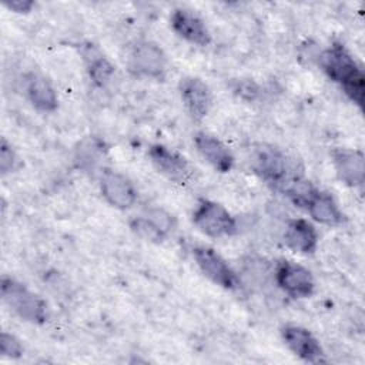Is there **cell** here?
<instances>
[{
    "mask_svg": "<svg viewBox=\"0 0 365 365\" xmlns=\"http://www.w3.org/2000/svg\"><path fill=\"white\" fill-rule=\"evenodd\" d=\"M285 245L298 254H314L318 247V232L305 218L289 220L284 232Z\"/></svg>",
    "mask_w": 365,
    "mask_h": 365,
    "instance_id": "obj_15",
    "label": "cell"
},
{
    "mask_svg": "<svg viewBox=\"0 0 365 365\" xmlns=\"http://www.w3.org/2000/svg\"><path fill=\"white\" fill-rule=\"evenodd\" d=\"M19 167H20L19 155L16 154L11 144L4 137H1V141H0V173H1V175L11 174Z\"/></svg>",
    "mask_w": 365,
    "mask_h": 365,
    "instance_id": "obj_22",
    "label": "cell"
},
{
    "mask_svg": "<svg viewBox=\"0 0 365 365\" xmlns=\"http://www.w3.org/2000/svg\"><path fill=\"white\" fill-rule=\"evenodd\" d=\"M248 158L254 173L275 190H284L285 185L298 175L292 171L285 153L272 144H252Z\"/></svg>",
    "mask_w": 365,
    "mask_h": 365,
    "instance_id": "obj_2",
    "label": "cell"
},
{
    "mask_svg": "<svg viewBox=\"0 0 365 365\" xmlns=\"http://www.w3.org/2000/svg\"><path fill=\"white\" fill-rule=\"evenodd\" d=\"M24 348L21 342L9 332H1L0 335V355L9 359H17L23 355Z\"/></svg>",
    "mask_w": 365,
    "mask_h": 365,
    "instance_id": "obj_24",
    "label": "cell"
},
{
    "mask_svg": "<svg viewBox=\"0 0 365 365\" xmlns=\"http://www.w3.org/2000/svg\"><path fill=\"white\" fill-rule=\"evenodd\" d=\"M171 27L177 36L195 46H208L211 43V33L204 20L188 9H175L170 17Z\"/></svg>",
    "mask_w": 365,
    "mask_h": 365,
    "instance_id": "obj_12",
    "label": "cell"
},
{
    "mask_svg": "<svg viewBox=\"0 0 365 365\" xmlns=\"http://www.w3.org/2000/svg\"><path fill=\"white\" fill-rule=\"evenodd\" d=\"M0 292L3 302L20 319L36 325H41L48 319L46 301L20 281L4 275L1 278Z\"/></svg>",
    "mask_w": 365,
    "mask_h": 365,
    "instance_id": "obj_3",
    "label": "cell"
},
{
    "mask_svg": "<svg viewBox=\"0 0 365 365\" xmlns=\"http://www.w3.org/2000/svg\"><path fill=\"white\" fill-rule=\"evenodd\" d=\"M281 336L288 349L304 362H325V352L314 334L301 325H285L281 328Z\"/></svg>",
    "mask_w": 365,
    "mask_h": 365,
    "instance_id": "obj_9",
    "label": "cell"
},
{
    "mask_svg": "<svg viewBox=\"0 0 365 365\" xmlns=\"http://www.w3.org/2000/svg\"><path fill=\"white\" fill-rule=\"evenodd\" d=\"M282 191L294 205H297L301 210H307L309 202L318 192V188L311 181L305 180L302 175H297L285 185Z\"/></svg>",
    "mask_w": 365,
    "mask_h": 365,
    "instance_id": "obj_20",
    "label": "cell"
},
{
    "mask_svg": "<svg viewBox=\"0 0 365 365\" xmlns=\"http://www.w3.org/2000/svg\"><path fill=\"white\" fill-rule=\"evenodd\" d=\"M332 163L338 178L349 187H362L365 181V158L362 151L352 148H335Z\"/></svg>",
    "mask_w": 365,
    "mask_h": 365,
    "instance_id": "obj_14",
    "label": "cell"
},
{
    "mask_svg": "<svg viewBox=\"0 0 365 365\" xmlns=\"http://www.w3.org/2000/svg\"><path fill=\"white\" fill-rule=\"evenodd\" d=\"M277 285L291 298H308L315 291V279L308 268L294 261H281L275 269Z\"/></svg>",
    "mask_w": 365,
    "mask_h": 365,
    "instance_id": "obj_8",
    "label": "cell"
},
{
    "mask_svg": "<svg viewBox=\"0 0 365 365\" xmlns=\"http://www.w3.org/2000/svg\"><path fill=\"white\" fill-rule=\"evenodd\" d=\"M145 215L168 237L175 228V218L161 207H151L145 211Z\"/></svg>",
    "mask_w": 365,
    "mask_h": 365,
    "instance_id": "obj_23",
    "label": "cell"
},
{
    "mask_svg": "<svg viewBox=\"0 0 365 365\" xmlns=\"http://www.w3.org/2000/svg\"><path fill=\"white\" fill-rule=\"evenodd\" d=\"M128 224H130L131 231L145 241L160 244L167 238V235L145 214L133 217Z\"/></svg>",
    "mask_w": 365,
    "mask_h": 365,
    "instance_id": "obj_21",
    "label": "cell"
},
{
    "mask_svg": "<svg viewBox=\"0 0 365 365\" xmlns=\"http://www.w3.org/2000/svg\"><path fill=\"white\" fill-rule=\"evenodd\" d=\"M178 91L182 104L195 121L202 120L210 113L212 106V93L200 77H182L178 83Z\"/></svg>",
    "mask_w": 365,
    "mask_h": 365,
    "instance_id": "obj_11",
    "label": "cell"
},
{
    "mask_svg": "<svg viewBox=\"0 0 365 365\" xmlns=\"http://www.w3.org/2000/svg\"><path fill=\"white\" fill-rule=\"evenodd\" d=\"M237 91H238L242 97L252 98V97L257 94L258 88H257V86H255L252 81H242V83L240 84V87L237 88Z\"/></svg>",
    "mask_w": 365,
    "mask_h": 365,
    "instance_id": "obj_26",
    "label": "cell"
},
{
    "mask_svg": "<svg viewBox=\"0 0 365 365\" xmlns=\"http://www.w3.org/2000/svg\"><path fill=\"white\" fill-rule=\"evenodd\" d=\"M24 90L34 108L43 113H51L58 106V98L53 86L43 76L29 73L24 80Z\"/></svg>",
    "mask_w": 365,
    "mask_h": 365,
    "instance_id": "obj_16",
    "label": "cell"
},
{
    "mask_svg": "<svg viewBox=\"0 0 365 365\" xmlns=\"http://www.w3.org/2000/svg\"><path fill=\"white\" fill-rule=\"evenodd\" d=\"M305 211L314 221L328 227H338L346 221L345 214L341 211L334 197L321 190H318Z\"/></svg>",
    "mask_w": 365,
    "mask_h": 365,
    "instance_id": "obj_18",
    "label": "cell"
},
{
    "mask_svg": "<svg viewBox=\"0 0 365 365\" xmlns=\"http://www.w3.org/2000/svg\"><path fill=\"white\" fill-rule=\"evenodd\" d=\"M4 6L14 13L26 14V13L31 11V9L36 6V3L31 0H11V1H6Z\"/></svg>",
    "mask_w": 365,
    "mask_h": 365,
    "instance_id": "obj_25",
    "label": "cell"
},
{
    "mask_svg": "<svg viewBox=\"0 0 365 365\" xmlns=\"http://www.w3.org/2000/svg\"><path fill=\"white\" fill-rule=\"evenodd\" d=\"M148 157L154 168L171 182L184 185L192 177L194 170L188 160L163 144H153L148 148Z\"/></svg>",
    "mask_w": 365,
    "mask_h": 365,
    "instance_id": "obj_7",
    "label": "cell"
},
{
    "mask_svg": "<svg viewBox=\"0 0 365 365\" xmlns=\"http://www.w3.org/2000/svg\"><path fill=\"white\" fill-rule=\"evenodd\" d=\"M83 57L90 80L98 87H106L114 74V66L110 63V60L91 44L84 46Z\"/></svg>",
    "mask_w": 365,
    "mask_h": 365,
    "instance_id": "obj_19",
    "label": "cell"
},
{
    "mask_svg": "<svg viewBox=\"0 0 365 365\" xmlns=\"http://www.w3.org/2000/svg\"><path fill=\"white\" fill-rule=\"evenodd\" d=\"M192 222L205 235L221 238L234 235L238 231L235 217L220 202L211 200H200L192 212Z\"/></svg>",
    "mask_w": 365,
    "mask_h": 365,
    "instance_id": "obj_5",
    "label": "cell"
},
{
    "mask_svg": "<svg viewBox=\"0 0 365 365\" xmlns=\"http://www.w3.org/2000/svg\"><path fill=\"white\" fill-rule=\"evenodd\" d=\"M167 56L163 48L151 40L137 41L127 58L128 71L135 77L163 80L167 73Z\"/></svg>",
    "mask_w": 365,
    "mask_h": 365,
    "instance_id": "obj_4",
    "label": "cell"
},
{
    "mask_svg": "<svg viewBox=\"0 0 365 365\" xmlns=\"http://www.w3.org/2000/svg\"><path fill=\"white\" fill-rule=\"evenodd\" d=\"M100 190L104 200L117 210H128L137 201V190L134 184L117 171H101Z\"/></svg>",
    "mask_w": 365,
    "mask_h": 365,
    "instance_id": "obj_10",
    "label": "cell"
},
{
    "mask_svg": "<svg viewBox=\"0 0 365 365\" xmlns=\"http://www.w3.org/2000/svg\"><path fill=\"white\" fill-rule=\"evenodd\" d=\"M194 144L201 157L218 173H228L232 170L235 157L231 150L215 135L198 131L194 135Z\"/></svg>",
    "mask_w": 365,
    "mask_h": 365,
    "instance_id": "obj_13",
    "label": "cell"
},
{
    "mask_svg": "<svg viewBox=\"0 0 365 365\" xmlns=\"http://www.w3.org/2000/svg\"><path fill=\"white\" fill-rule=\"evenodd\" d=\"M106 154V143L98 137L87 135L81 138L74 147V163L83 173L94 174L101 168V163Z\"/></svg>",
    "mask_w": 365,
    "mask_h": 365,
    "instance_id": "obj_17",
    "label": "cell"
},
{
    "mask_svg": "<svg viewBox=\"0 0 365 365\" xmlns=\"http://www.w3.org/2000/svg\"><path fill=\"white\" fill-rule=\"evenodd\" d=\"M192 257L200 271L212 284L225 289H235L240 287L238 275L214 248L197 245L192 248Z\"/></svg>",
    "mask_w": 365,
    "mask_h": 365,
    "instance_id": "obj_6",
    "label": "cell"
},
{
    "mask_svg": "<svg viewBox=\"0 0 365 365\" xmlns=\"http://www.w3.org/2000/svg\"><path fill=\"white\" fill-rule=\"evenodd\" d=\"M324 73L341 86L345 96L359 108L364 106L365 76L354 56L341 43H332L319 57Z\"/></svg>",
    "mask_w": 365,
    "mask_h": 365,
    "instance_id": "obj_1",
    "label": "cell"
}]
</instances>
